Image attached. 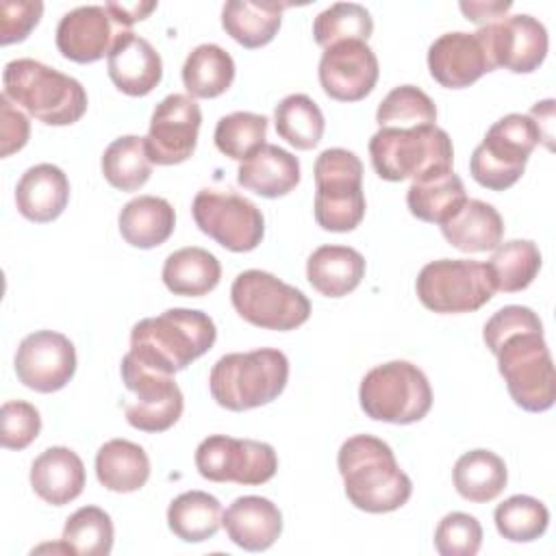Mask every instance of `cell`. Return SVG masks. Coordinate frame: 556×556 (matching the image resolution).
I'll list each match as a JSON object with an SVG mask.
<instances>
[{
  "label": "cell",
  "instance_id": "obj_1",
  "mask_svg": "<svg viewBox=\"0 0 556 556\" xmlns=\"http://www.w3.org/2000/svg\"><path fill=\"white\" fill-rule=\"evenodd\" d=\"M482 339L497 358L515 404L528 413L549 410L556 400V376L539 315L528 306L508 304L486 319Z\"/></svg>",
  "mask_w": 556,
  "mask_h": 556
},
{
  "label": "cell",
  "instance_id": "obj_2",
  "mask_svg": "<svg viewBox=\"0 0 556 556\" xmlns=\"http://www.w3.org/2000/svg\"><path fill=\"white\" fill-rule=\"evenodd\" d=\"M337 467L345 495L358 510L391 513L413 493V482L400 469L393 450L374 434H354L343 441Z\"/></svg>",
  "mask_w": 556,
  "mask_h": 556
},
{
  "label": "cell",
  "instance_id": "obj_3",
  "mask_svg": "<svg viewBox=\"0 0 556 556\" xmlns=\"http://www.w3.org/2000/svg\"><path fill=\"white\" fill-rule=\"evenodd\" d=\"M215 339L217 328L206 313L195 308H167L132 326L128 354L150 369L174 376L206 354Z\"/></svg>",
  "mask_w": 556,
  "mask_h": 556
},
{
  "label": "cell",
  "instance_id": "obj_4",
  "mask_svg": "<svg viewBox=\"0 0 556 556\" xmlns=\"http://www.w3.org/2000/svg\"><path fill=\"white\" fill-rule=\"evenodd\" d=\"M4 96L48 126H70L87 111L85 87L35 59H13L2 72Z\"/></svg>",
  "mask_w": 556,
  "mask_h": 556
},
{
  "label": "cell",
  "instance_id": "obj_5",
  "mask_svg": "<svg viewBox=\"0 0 556 556\" xmlns=\"http://www.w3.org/2000/svg\"><path fill=\"white\" fill-rule=\"evenodd\" d=\"M287 380V356L274 348H258L224 354L208 374V389L222 408L241 413L274 402Z\"/></svg>",
  "mask_w": 556,
  "mask_h": 556
},
{
  "label": "cell",
  "instance_id": "obj_6",
  "mask_svg": "<svg viewBox=\"0 0 556 556\" xmlns=\"http://www.w3.org/2000/svg\"><path fill=\"white\" fill-rule=\"evenodd\" d=\"M369 156L382 180L400 182L419 178L432 169L452 167L454 148L450 135L437 124L415 128H380L369 139Z\"/></svg>",
  "mask_w": 556,
  "mask_h": 556
},
{
  "label": "cell",
  "instance_id": "obj_7",
  "mask_svg": "<svg viewBox=\"0 0 556 556\" xmlns=\"http://www.w3.org/2000/svg\"><path fill=\"white\" fill-rule=\"evenodd\" d=\"M367 417L387 424H415L432 406V389L426 374L408 361H389L369 369L358 389Z\"/></svg>",
  "mask_w": 556,
  "mask_h": 556
},
{
  "label": "cell",
  "instance_id": "obj_8",
  "mask_svg": "<svg viewBox=\"0 0 556 556\" xmlns=\"http://www.w3.org/2000/svg\"><path fill=\"white\" fill-rule=\"evenodd\" d=\"M315 222L330 232H350L365 217L363 163L345 148H328L315 161Z\"/></svg>",
  "mask_w": 556,
  "mask_h": 556
},
{
  "label": "cell",
  "instance_id": "obj_9",
  "mask_svg": "<svg viewBox=\"0 0 556 556\" xmlns=\"http://www.w3.org/2000/svg\"><path fill=\"white\" fill-rule=\"evenodd\" d=\"M541 141V130L530 115L508 113L500 117L471 152L469 172L473 180L491 191L513 187L528 163V156Z\"/></svg>",
  "mask_w": 556,
  "mask_h": 556
},
{
  "label": "cell",
  "instance_id": "obj_10",
  "mask_svg": "<svg viewBox=\"0 0 556 556\" xmlns=\"http://www.w3.org/2000/svg\"><path fill=\"white\" fill-rule=\"evenodd\" d=\"M230 302L239 317L265 330H293L311 315V302L300 289L261 269H245L235 278Z\"/></svg>",
  "mask_w": 556,
  "mask_h": 556
},
{
  "label": "cell",
  "instance_id": "obj_11",
  "mask_svg": "<svg viewBox=\"0 0 556 556\" xmlns=\"http://www.w3.org/2000/svg\"><path fill=\"white\" fill-rule=\"evenodd\" d=\"M415 291L434 313H471L495 293L486 263L469 258H439L421 267Z\"/></svg>",
  "mask_w": 556,
  "mask_h": 556
},
{
  "label": "cell",
  "instance_id": "obj_12",
  "mask_svg": "<svg viewBox=\"0 0 556 556\" xmlns=\"http://www.w3.org/2000/svg\"><path fill=\"white\" fill-rule=\"evenodd\" d=\"M195 226L230 252L254 250L265 235L261 208L235 191L200 189L191 204Z\"/></svg>",
  "mask_w": 556,
  "mask_h": 556
},
{
  "label": "cell",
  "instance_id": "obj_13",
  "mask_svg": "<svg viewBox=\"0 0 556 556\" xmlns=\"http://www.w3.org/2000/svg\"><path fill=\"white\" fill-rule=\"evenodd\" d=\"M195 467L211 482H235L243 486L265 484L278 469V456L269 443L211 434L195 450Z\"/></svg>",
  "mask_w": 556,
  "mask_h": 556
},
{
  "label": "cell",
  "instance_id": "obj_14",
  "mask_svg": "<svg viewBox=\"0 0 556 556\" xmlns=\"http://www.w3.org/2000/svg\"><path fill=\"white\" fill-rule=\"evenodd\" d=\"M126 389L135 395L124 404L126 421L141 432H163L172 428L185 408L182 391L172 374H163L141 365L126 354L119 365Z\"/></svg>",
  "mask_w": 556,
  "mask_h": 556
},
{
  "label": "cell",
  "instance_id": "obj_15",
  "mask_svg": "<svg viewBox=\"0 0 556 556\" xmlns=\"http://www.w3.org/2000/svg\"><path fill=\"white\" fill-rule=\"evenodd\" d=\"M476 35L482 39L493 70L504 67L515 74H530L547 54V30L528 13L480 26Z\"/></svg>",
  "mask_w": 556,
  "mask_h": 556
},
{
  "label": "cell",
  "instance_id": "obj_16",
  "mask_svg": "<svg viewBox=\"0 0 556 556\" xmlns=\"http://www.w3.org/2000/svg\"><path fill=\"white\" fill-rule=\"evenodd\" d=\"M202 124L200 104L185 93L165 96L150 119L146 148L156 165H178L195 152Z\"/></svg>",
  "mask_w": 556,
  "mask_h": 556
},
{
  "label": "cell",
  "instance_id": "obj_17",
  "mask_svg": "<svg viewBox=\"0 0 556 556\" xmlns=\"http://www.w3.org/2000/svg\"><path fill=\"white\" fill-rule=\"evenodd\" d=\"M76 371L74 343L56 330L26 334L15 352L17 380L39 393L63 389Z\"/></svg>",
  "mask_w": 556,
  "mask_h": 556
},
{
  "label": "cell",
  "instance_id": "obj_18",
  "mask_svg": "<svg viewBox=\"0 0 556 556\" xmlns=\"http://www.w3.org/2000/svg\"><path fill=\"white\" fill-rule=\"evenodd\" d=\"M378 59L367 41L350 39L324 48L319 59V85L332 100L358 102L378 83Z\"/></svg>",
  "mask_w": 556,
  "mask_h": 556
},
{
  "label": "cell",
  "instance_id": "obj_19",
  "mask_svg": "<svg viewBox=\"0 0 556 556\" xmlns=\"http://www.w3.org/2000/svg\"><path fill=\"white\" fill-rule=\"evenodd\" d=\"M430 76L447 89L473 85L486 72H493L486 48L476 33H445L428 48Z\"/></svg>",
  "mask_w": 556,
  "mask_h": 556
},
{
  "label": "cell",
  "instance_id": "obj_20",
  "mask_svg": "<svg viewBox=\"0 0 556 556\" xmlns=\"http://www.w3.org/2000/svg\"><path fill=\"white\" fill-rule=\"evenodd\" d=\"M106 70L113 85L126 96H146L163 78L161 54L132 30L115 35L106 54Z\"/></svg>",
  "mask_w": 556,
  "mask_h": 556
},
{
  "label": "cell",
  "instance_id": "obj_21",
  "mask_svg": "<svg viewBox=\"0 0 556 556\" xmlns=\"http://www.w3.org/2000/svg\"><path fill=\"white\" fill-rule=\"evenodd\" d=\"M111 15L100 4L67 11L56 26V48L74 63H93L111 50Z\"/></svg>",
  "mask_w": 556,
  "mask_h": 556
},
{
  "label": "cell",
  "instance_id": "obj_22",
  "mask_svg": "<svg viewBox=\"0 0 556 556\" xmlns=\"http://www.w3.org/2000/svg\"><path fill=\"white\" fill-rule=\"evenodd\" d=\"M228 539L248 552H263L276 543L282 532L280 508L261 495L237 497L222 515Z\"/></svg>",
  "mask_w": 556,
  "mask_h": 556
},
{
  "label": "cell",
  "instance_id": "obj_23",
  "mask_svg": "<svg viewBox=\"0 0 556 556\" xmlns=\"http://www.w3.org/2000/svg\"><path fill=\"white\" fill-rule=\"evenodd\" d=\"M70 200V180L65 172L52 163L28 167L15 187L17 211L35 222L46 224L56 219Z\"/></svg>",
  "mask_w": 556,
  "mask_h": 556
},
{
  "label": "cell",
  "instance_id": "obj_24",
  "mask_svg": "<svg viewBox=\"0 0 556 556\" xmlns=\"http://www.w3.org/2000/svg\"><path fill=\"white\" fill-rule=\"evenodd\" d=\"M30 486L46 504H70L85 489V465L70 447H48L30 465Z\"/></svg>",
  "mask_w": 556,
  "mask_h": 556
},
{
  "label": "cell",
  "instance_id": "obj_25",
  "mask_svg": "<svg viewBox=\"0 0 556 556\" xmlns=\"http://www.w3.org/2000/svg\"><path fill=\"white\" fill-rule=\"evenodd\" d=\"M467 202L465 185L452 167L432 169L415 178L406 191L408 211L428 224H445Z\"/></svg>",
  "mask_w": 556,
  "mask_h": 556
},
{
  "label": "cell",
  "instance_id": "obj_26",
  "mask_svg": "<svg viewBox=\"0 0 556 556\" xmlns=\"http://www.w3.org/2000/svg\"><path fill=\"white\" fill-rule=\"evenodd\" d=\"M237 182L263 198H280L300 182V161L291 152L265 143L237 169Z\"/></svg>",
  "mask_w": 556,
  "mask_h": 556
},
{
  "label": "cell",
  "instance_id": "obj_27",
  "mask_svg": "<svg viewBox=\"0 0 556 556\" xmlns=\"http://www.w3.org/2000/svg\"><path fill=\"white\" fill-rule=\"evenodd\" d=\"M365 276V258L350 245H321L306 261V278L326 298L352 293Z\"/></svg>",
  "mask_w": 556,
  "mask_h": 556
},
{
  "label": "cell",
  "instance_id": "obj_28",
  "mask_svg": "<svg viewBox=\"0 0 556 556\" xmlns=\"http://www.w3.org/2000/svg\"><path fill=\"white\" fill-rule=\"evenodd\" d=\"M287 7L291 2L228 0L222 9V26L243 48H261L276 37Z\"/></svg>",
  "mask_w": 556,
  "mask_h": 556
},
{
  "label": "cell",
  "instance_id": "obj_29",
  "mask_svg": "<svg viewBox=\"0 0 556 556\" xmlns=\"http://www.w3.org/2000/svg\"><path fill=\"white\" fill-rule=\"evenodd\" d=\"M117 224L128 245L150 250L172 237L176 226V213L165 198L139 195L124 204Z\"/></svg>",
  "mask_w": 556,
  "mask_h": 556
},
{
  "label": "cell",
  "instance_id": "obj_30",
  "mask_svg": "<svg viewBox=\"0 0 556 556\" xmlns=\"http://www.w3.org/2000/svg\"><path fill=\"white\" fill-rule=\"evenodd\" d=\"M441 232L445 241L460 252H486L502 243L504 222L495 206L467 198L460 211L441 224Z\"/></svg>",
  "mask_w": 556,
  "mask_h": 556
},
{
  "label": "cell",
  "instance_id": "obj_31",
  "mask_svg": "<svg viewBox=\"0 0 556 556\" xmlns=\"http://www.w3.org/2000/svg\"><path fill=\"white\" fill-rule=\"evenodd\" d=\"M96 476L109 491L132 493L148 482L150 458L141 445L128 439H111L96 454Z\"/></svg>",
  "mask_w": 556,
  "mask_h": 556
},
{
  "label": "cell",
  "instance_id": "obj_32",
  "mask_svg": "<svg viewBox=\"0 0 556 556\" xmlns=\"http://www.w3.org/2000/svg\"><path fill=\"white\" fill-rule=\"evenodd\" d=\"M163 282L174 295L202 298L213 291L222 278V265L204 248H180L163 263Z\"/></svg>",
  "mask_w": 556,
  "mask_h": 556
},
{
  "label": "cell",
  "instance_id": "obj_33",
  "mask_svg": "<svg viewBox=\"0 0 556 556\" xmlns=\"http://www.w3.org/2000/svg\"><path fill=\"white\" fill-rule=\"evenodd\" d=\"M452 480L460 497L484 504L495 500L504 491L508 482V471L504 460L495 452L471 450L456 460Z\"/></svg>",
  "mask_w": 556,
  "mask_h": 556
},
{
  "label": "cell",
  "instance_id": "obj_34",
  "mask_svg": "<svg viewBox=\"0 0 556 556\" xmlns=\"http://www.w3.org/2000/svg\"><path fill=\"white\" fill-rule=\"evenodd\" d=\"M235 80V61L217 43L195 46L182 65V85L191 98H217Z\"/></svg>",
  "mask_w": 556,
  "mask_h": 556
},
{
  "label": "cell",
  "instance_id": "obj_35",
  "mask_svg": "<svg viewBox=\"0 0 556 556\" xmlns=\"http://www.w3.org/2000/svg\"><path fill=\"white\" fill-rule=\"evenodd\" d=\"M222 504L206 491H187L172 500L167 508L169 530L185 543H202L217 534L222 526Z\"/></svg>",
  "mask_w": 556,
  "mask_h": 556
},
{
  "label": "cell",
  "instance_id": "obj_36",
  "mask_svg": "<svg viewBox=\"0 0 556 556\" xmlns=\"http://www.w3.org/2000/svg\"><path fill=\"white\" fill-rule=\"evenodd\" d=\"M495 291L517 293L532 285L541 269V252L534 241L513 239L500 243L486 263Z\"/></svg>",
  "mask_w": 556,
  "mask_h": 556
},
{
  "label": "cell",
  "instance_id": "obj_37",
  "mask_svg": "<svg viewBox=\"0 0 556 556\" xmlns=\"http://www.w3.org/2000/svg\"><path fill=\"white\" fill-rule=\"evenodd\" d=\"M100 165L111 187L119 191H137L148 182L154 163L150 161L146 137L124 135L106 146Z\"/></svg>",
  "mask_w": 556,
  "mask_h": 556
},
{
  "label": "cell",
  "instance_id": "obj_38",
  "mask_svg": "<svg viewBox=\"0 0 556 556\" xmlns=\"http://www.w3.org/2000/svg\"><path fill=\"white\" fill-rule=\"evenodd\" d=\"M274 124L280 139L298 150H311L321 141L324 113L306 93H291L274 109Z\"/></svg>",
  "mask_w": 556,
  "mask_h": 556
},
{
  "label": "cell",
  "instance_id": "obj_39",
  "mask_svg": "<svg viewBox=\"0 0 556 556\" xmlns=\"http://www.w3.org/2000/svg\"><path fill=\"white\" fill-rule=\"evenodd\" d=\"M113 521L98 506H83L65 521L61 541L76 556H106L113 549Z\"/></svg>",
  "mask_w": 556,
  "mask_h": 556
},
{
  "label": "cell",
  "instance_id": "obj_40",
  "mask_svg": "<svg viewBox=\"0 0 556 556\" xmlns=\"http://www.w3.org/2000/svg\"><path fill=\"white\" fill-rule=\"evenodd\" d=\"M380 128H415L437 122V106L432 98L415 85H400L391 89L376 111Z\"/></svg>",
  "mask_w": 556,
  "mask_h": 556
},
{
  "label": "cell",
  "instance_id": "obj_41",
  "mask_svg": "<svg viewBox=\"0 0 556 556\" xmlns=\"http://www.w3.org/2000/svg\"><path fill=\"white\" fill-rule=\"evenodd\" d=\"M497 532L513 543H530L543 536L549 523V510L530 495H513L495 508Z\"/></svg>",
  "mask_w": 556,
  "mask_h": 556
},
{
  "label": "cell",
  "instance_id": "obj_42",
  "mask_svg": "<svg viewBox=\"0 0 556 556\" xmlns=\"http://www.w3.org/2000/svg\"><path fill=\"white\" fill-rule=\"evenodd\" d=\"M374 33V20L363 4L356 2H334L324 9L313 22L315 41L321 48L334 46L339 41H367Z\"/></svg>",
  "mask_w": 556,
  "mask_h": 556
},
{
  "label": "cell",
  "instance_id": "obj_43",
  "mask_svg": "<svg viewBox=\"0 0 556 556\" xmlns=\"http://www.w3.org/2000/svg\"><path fill=\"white\" fill-rule=\"evenodd\" d=\"M267 137V117L250 111H235L219 117L215 126V146L222 154L232 161L250 159L258 148L265 146Z\"/></svg>",
  "mask_w": 556,
  "mask_h": 556
},
{
  "label": "cell",
  "instance_id": "obj_44",
  "mask_svg": "<svg viewBox=\"0 0 556 556\" xmlns=\"http://www.w3.org/2000/svg\"><path fill=\"white\" fill-rule=\"evenodd\" d=\"M482 545V526L473 515L447 513L434 530V547L441 556H473Z\"/></svg>",
  "mask_w": 556,
  "mask_h": 556
},
{
  "label": "cell",
  "instance_id": "obj_45",
  "mask_svg": "<svg viewBox=\"0 0 556 556\" xmlns=\"http://www.w3.org/2000/svg\"><path fill=\"white\" fill-rule=\"evenodd\" d=\"M41 430L39 410L24 400H9L0 408V443L7 450L28 447Z\"/></svg>",
  "mask_w": 556,
  "mask_h": 556
},
{
  "label": "cell",
  "instance_id": "obj_46",
  "mask_svg": "<svg viewBox=\"0 0 556 556\" xmlns=\"http://www.w3.org/2000/svg\"><path fill=\"white\" fill-rule=\"evenodd\" d=\"M43 2L39 0H2L0 2V43L24 41L39 24Z\"/></svg>",
  "mask_w": 556,
  "mask_h": 556
},
{
  "label": "cell",
  "instance_id": "obj_47",
  "mask_svg": "<svg viewBox=\"0 0 556 556\" xmlns=\"http://www.w3.org/2000/svg\"><path fill=\"white\" fill-rule=\"evenodd\" d=\"M30 137L28 117L13 106V102L2 93L0 96V154L11 156L22 150Z\"/></svg>",
  "mask_w": 556,
  "mask_h": 556
},
{
  "label": "cell",
  "instance_id": "obj_48",
  "mask_svg": "<svg viewBox=\"0 0 556 556\" xmlns=\"http://www.w3.org/2000/svg\"><path fill=\"white\" fill-rule=\"evenodd\" d=\"M460 11L465 13V17L478 26H486L493 24L502 17H506V13L513 9V2L508 0H463Z\"/></svg>",
  "mask_w": 556,
  "mask_h": 556
},
{
  "label": "cell",
  "instance_id": "obj_49",
  "mask_svg": "<svg viewBox=\"0 0 556 556\" xmlns=\"http://www.w3.org/2000/svg\"><path fill=\"white\" fill-rule=\"evenodd\" d=\"M104 9L119 26H132L135 22L146 20L156 9V2H106Z\"/></svg>",
  "mask_w": 556,
  "mask_h": 556
}]
</instances>
